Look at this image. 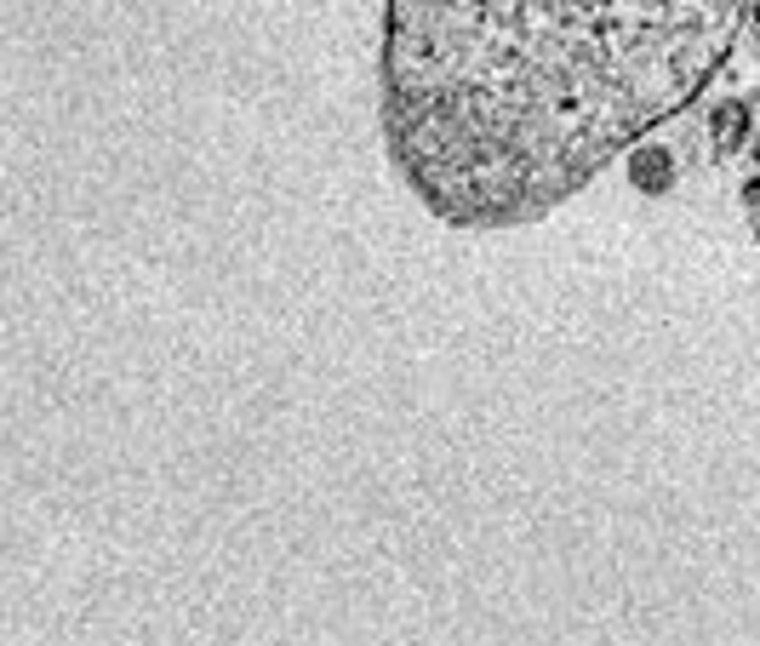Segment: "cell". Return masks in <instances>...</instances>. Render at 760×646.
Wrapping results in <instances>:
<instances>
[{
  "instance_id": "obj_3",
  "label": "cell",
  "mask_w": 760,
  "mask_h": 646,
  "mask_svg": "<svg viewBox=\"0 0 760 646\" xmlns=\"http://www.w3.org/2000/svg\"><path fill=\"white\" fill-rule=\"evenodd\" d=\"M738 138H744V104H732V109L715 115V143L721 149H738Z\"/></svg>"
},
{
  "instance_id": "obj_1",
  "label": "cell",
  "mask_w": 760,
  "mask_h": 646,
  "mask_svg": "<svg viewBox=\"0 0 760 646\" xmlns=\"http://www.w3.org/2000/svg\"><path fill=\"white\" fill-rule=\"evenodd\" d=\"M738 0H395L389 127L452 218H521L709 81Z\"/></svg>"
},
{
  "instance_id": "obj_2",
  "label": "cell",
  "mask_w": 760,
  "mask_h": 646,
  "mask_svg": "<svg viewBox=\"0 0 760 646\" xmlns=\"http://www.w3.org/2000/svg\"><path fill=\"white\" fill-rule=\"evenodd\" d=\"M669 178H675V161H669L657 143H646L641 155H635V184L657 195V189H669Z\"/></svg>"
}]
</instances>
